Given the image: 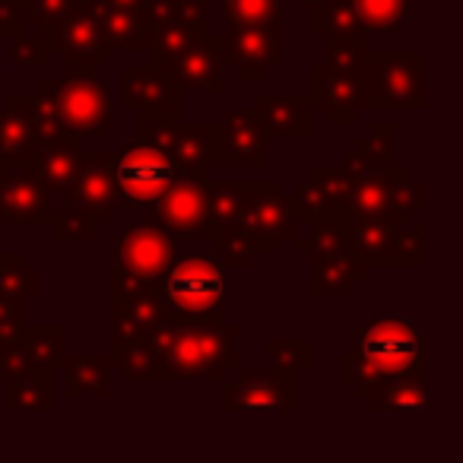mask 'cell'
<instances>
[{
	"instance_id": "cell-26",
	"label": "cell",
	"mask_w": 463,
	"mask_h": 463,
	"mask_svg": "<svg viewBox=\"0 0 463 463\" xmlns=\"http://www.w3.org/2000/svg\"><path fill=\"white\" fill-rule=\"evenodd\" d=\"M80 143L77 140H54L52 146H45L42 153L26 156V162H33L35 172H39L45 191L54 197H67L77 178V165H80Z\"/></svg>"
},
{
	"instance_id": "cell-55",
	"label": "cell",
	"mask_w": 463,
	"mask_h": 463,
	"mask_svg": "<svg viewBox=\"0 0 463 463\" xmlns=\"http://www.w3.org/2000/svg\"><path fill=\"white\" fill-rule=\"evenodd\" d=\"M10 222H14V213H10L7 197H4V191H0V225H10Z\"/></svg>"
},
{
	"instance_id": "cell-29",
	"label": "cell",
	"mask_w": 463,
	"mask_h": 463,
	"mask_svg": "<svg viewBox=\"0 0 463 463\" xmlns=\"http://www.w3.org/2000/svg\"><path fill=\"white\" fill-rule=\"evenodd\" d=\"M372 412H425L429 410V378L425 372H410L391 378L368 397Z\"/></svg>"
},
{
	"instance_id": "cell-41",
	"label": "cell",
	"mask_w": 463,
	"mask_h": 463,
	"mask_svg": "<svg viewBox=\"0 0 463 463\" xmlns=\"http://www.w3.org/2000/svg\"><path fill=\"white\" fill-rule=\"evenodd\" d=\"M248 181H210L206 187V232L239 222Z\"/></svg>"
},
{
	"instance_id": "cell-21",
	"label": "cell",
	"mask_w": 463,
	"mask_h": 463,
	"mask_svg": "<svg viewBox=\"0 0 463 463\" xmlns=\"http://www.w3.org/2000/svg\"><path fill=\"white\" fill-rule=\"evenodd\" d=\"M175 317L162 298L159 286L143 296L130 298H109V340H149L162 324Z\"/></svg>"
},
{
	"instance_id": "cell-31",
	"label": "cell",
	"mask_w": 463,
	"mask_h": 463,
	"mask_svg": "<svg viewBox=\"0 0 463 463\" xmlns=\"http://www.w3.org/2000/svg\"><path fill=\"white\" fill-rule=\"evenodd\" d=\"M206 245H210V254L225 267V270H248V267L258 260V245H254L251 232L241 222L222 225V229H210L206 232Z\"/></svg>"
},
{
	"instance_id": "cell-38",
	"label": "cell",
	"mask_w": 463,
	"mask_h": 463,
	"mask_svg": "<svg viewBox=\"0 0 463 463\" xmlns=\"http://www.w3.org/2000/svg\"><path fill=\"white\" fill-rule=\"evenodd\" d=\"M397 124L393 121H372L362 137H355L353 153L365 159L372 168H397Z\"/></svg>"
},
{
	"instance_id": "cell-7",
	"label": "cell",
	"mask_w": 463,
	"mask_h": 463,
	"mask_svg": "<svg viewBox=\"0 0 463 463\" xmlns=\"http://www.w3.org/2000/svg\"><path fill=\"white\" fill-rule=\"evenodd\" d=\"M425 77H429L425 52H372L368 67L362 71L368 109L422 111L429 102Z\"/></svg>"
},
{
	"instance_id": "cell-12",
	"label": "cell",
	"mask_w": 463,
	"mask_h": 463,
	"mask_svg": "<svg viewBox=\"0 0 463 463\" xmlns=\"http://www.w3.org/2000/svg\"><path fill=\"white\" fill-rule=\"evenodd\" d=\"M222 42L219 35L194 42L181 54L165 61H153L168 83L178 92H210V96H222L225 80H222Z\"/></svg>"
},
{
	"instance_id": "cell-30",
	"label": "cell",
	"mask_w": 463,
	"mask_h": 463,
	"mask_svg": "<svg viewBox=\"0 0 463 463\" xmlns=\"http://www.w3.org/2000/svg\"><path fill=\"white\" fill-rule=\"evenodd\" d=\"M64 374H67V387L64 393L71 400L77 397H99L105 400L111 393V362L109 355L99 353H73L64 362Z\"/></svg>"
},
{
	"instance_id": "cell-52",
	"label": "cell",
	"mask_w": 463,
	"mask_h": 463,
	"mask_svg": "<svg viewBox=\"0 0 463 463\" xmlns=\"http://www.w3.org/2000/svg\"><path fill=\"white\" fill-rule=\"evenodd\" d=\"M29 26L26 0H0V39L14 42Z\"/></svg>"
},
{
	"instance_id": "cell-25",
	"label": "cell",
	"mask_w": 463,
	"mask_h": 463,
	"mask_svg": "<svg viewBox=\"0 0 463 463\" xmlns=\"http://www.w3.org/2000/svg\"><path fill=\"white\" fill-rule=\"evenodd\" d=\"M92 10H96L102 35L111 48H118V52H146L149 54L156 29L146 26L140 16L130 14V10L115 7V4H105V0H92Z\"/></svg>"
},
{
	"instance_id": "cell-42",
	"label": "cell",
	"mask_w": 463,
	"mask_h": 463,
	"mask_svg": "<svg viewBox=\"0 0 463 463\" xmlns=\"http://www.w3.org/2000/svg\"><path fill=\"white\" fill-rule=\"evenodd\" d=\"M48 235L54 241H92L99 235V219L90 206H80V203H64L52 213L48 219Z\"/></svg>"
},
{
	"instance_id": "cell-4",
	"label": "cell",
	"mask_w": 463,
	"mask_h": 463,
	"mask_svg": "<svg viewBox=\"0 0 463 463\" xmlns=\"http://www.w3.org/2000/svg\"><path fill=\"white\" fill-rule=\"evenodd\" d=\"M425 241L429 232L412 216H349V251L368 273L378 267H425Z\"/></svg>"
},
{
	"instance_id": "cell-11",
	"label": "cell",
	"mask_w": 463,
	"mask_h": 463,
	"mask_svg": "<svg viewBox=\"0 0 463 463\" xmlns=\"http://www.w3.org/2000/svg\"><path fill=\"white\" fill-rule=\"evenodd\" d=\"M58 54H64L67 77L96 73L111 64V45L102 35L92 0H80V7L58 26Z\"/></svg>"
},
{
	"instance_id": "cell-24",
	"label": "cell",
	"mask_w": 463,
	"mask_h": 463,
	"mask_svg": "<svg viewBox=\"0 0 463 463\" xmlns=\"http://www.w3.org/2000/svg\"><path fill=\"white\" fill-rule=\"evenodd\" d=\"M311 264V298H324V296H343V298H353L359 283H365L372 273L365 270L359 258H355L349 248L334 254H324L317 260H308Z\"/></svg>"
},
{
	"instance_id": "cell-44",
	"label": "cell",
	"mask_w": 463,
	"mask_h": 463,
	"mask_svg": "<svg viewBox=\"0 0 463 463\" xmlns=\"http://www.w3.org/2000/svg\"><path fill=\"white\" fill-rule=\"evenodd\" d=\"M7 102L16 105V109L23 111V118H26L29 134H33V153H42V149L52 146L54 140H64L54 115L33 96V92H10Z\"/></svg>"
},
{
	"instance_id": "cell-10",
	"label": "cell",
	"mask_w": 463,
	"mask_h": 463,
	"mask_svg": "<svg viewBox=\"0 0 463 463\" xmlns=\"http://www.w3.org/2000/svg\"><path fill=\"white\" fill-rule=\"evenodd\" d=\"M298 387L296 374L283 368H239L235 378L222 384V410L225 412H296Z\"/></svg>"
},
{
	"instance_id": "cell-46",
	"label": "cell",
	"mask_w": 463,
	"mask_h": 463,
	"mask_svg": "<svg viewBox=\"0 0 463 463\" xmlns=\"http://www.w3.org/2000/svg\"><path fill=\"white\" fill-rule=\"evenodd\" d=\"M372 35H336V39H324V64L343 73H362L372 58Z\"/></svg>"
},
{
	"instance_id": "cell-37",
	"label": "cell",
	"mask_w": 463,
	"mask_h": 463,
	"mask_svg": "<svg viewBox=\"0 0 463 463\" xmlns=\"http://www.w3.org/2000/svg\"><path fill=\"white\" fill-rule=\"evenodd\" d=\"M23 343L33 349L35 362L45 372H64L67 362V327L64 324H26L23 330Z\"/></svg>"
},
{
	"instance_id": "cell-6",
	"label": "cell",
	"mask_w": 463,
	"mask_h": 463,
	"mask_svg": "<svg viewBox=\"0 0 463 463\" xmlns=\"http://www.w3.org/2000/svg\"><path fill=\"white\" fill-rule=\"evenodd\" d=\"M115 178H118V210L143 213L156 210L159 200L168 194V187L181 178V168L165 149L128 137L115 159Z\"/></svg>"
},
{
	"instance_id": "cell-39",
	"label": "cell",
	"mask_w": 463,
	"mask_h": 463,
	"mask_svg": "<svg viewBox=\"0 0 463 463\" xmlns=\"http://www.w3.org/2000/svg\"><path fill=\"white\" fill-rule=\"evenodd\" d=\"M229 29H283L279 0H222Z\"/></svg>"
},
{
	"instance_id": "cell-50",
	"label": "cell",
	"mask_w": 463,
	"mask_h": 463,
	"mask_svg": "<svg viewBox=\"0 0 463 463\" xmlns=\"http://www.w3.org/2000/svg\"><path fill=\"white\" fill-rule=\"evenodd\" d=\"M23 330H26V324H23V302L20 298L0 296V349L23 343Z\"/></svg>"
},
{
	"instance_id": "cell-28",
	"label": "cell",
	"mask_w": 463,
	"mask_h": 463,
	"mask_svg": "<svg viewBox=\"0 0 463 463\" xmlns=\"http://www.w3.org/2000/svg\"><path fill=\"white\" fill-rule=\"evenodd\" d=\"M109 362L111 372H118V378L124 384H137V381H153V384H165V372L159 365L153 343L149 340H109Z\"/></svg>"
},
{
	"instance_id": "cell-2",
	"label": "cell",
	"mask_w": 463,
	"mask_h": 463,
	"mask_svg": "<svg viewBox=\"0 0 463 463\" xmlns=\"http://www.w3.org/2000/svg\"><path fill=\"white\" fill-rule=\"evenodd\" d=\"M239 324H229L225 315L216 317H168L153 336L156 355L165 372V381H213V384H225L232 372H239Z\"/></svg>"
},
{
	"instance_id": "cell-45",
	"label": "cell",
	"mask_w": 463,
	"mask_h": 463,
	"mask_svg": "<svg viewBox=\"0 0 463 463\" xmlns=\"http://www.w3.org/2000/svg\"><path fill=\"white\" fill-rule=\"evenodd\" d=\"M0 296L20 302L39 296V270L26 264L20 251H0Z\"/></svg>"
},
{
	"instance_id": "cell-34",
	"label": "cell",
	"mask_w": 463,
	"mask_h": 463,
	"mask_svg": "<svg viewBox=\"0 0 463 463\" xmlns=\"http://www.w3.org/2000/svg\"><path fill=\"white\" fill-rule=\"evenodd\" d=\"M308 35L311 39H336V35H365L355 10V0H327L324 7L308 14Z\"/></svg>"
},
{
	"instance_id": "cell-27",
	"label": "cell",
	"mask_w": 463,
	"mask_h": 463,
	"mask_svg": "<svg viewBox=\"0 0 463 463\" xmlns=\"http://www.w3.org/2000/svg\"><path fill=\"white\" fill-rule=\"evenodd\" d=\"M343 213L353 219H381V216H403L393 210V168H378L365 178L355 181L349 191Z\"/></svg>"
},
{
	"instance_id": "cell-53",
	"label": "cell",
	"mask_w": 463,
	"mask_h": 463,
	"mask_svg": "<svg viewBox=\"0 0 463 463\" xmlns=\"http://www.w3.org/2000/svg\"><path fill=\"white\" fill-rule=\"evenodd\" d=\"M105 4H115V7H121V10H130V14H137L146 26H153V29H159L162 23H168L165 4H162V0H105Z\"/></svg>"
},
{
	"instance_id": "cell-36",
	"label": "cell",
	"mask_w": 463,
	"mask_h": 463,
	"mask_svg": "<svg viewBox=\"0 0 463 463\" xmlns=\"http://www.w3.org/2000/svg\"><path fill=\"white\" fill-rule=\"evenodd\" d=\"M210 35H213L210 20H168L156 29L153 45H149V58L153 61L175 58V54H181L184 48H191L194 42L210 39Z\"/></svg>"
},
{
	"instance_id": "cell-20",
	"label": "cell",
	"mask_w": 463,
	"mask_h": 463,
	"mask_svg": "<svg viewBox=\"0 0 463 463\" xmlns=\"http://www.w3.org/2000/svg\"><path fill=\"white\" fill-rule=\"evenodd\" d=\"M251 115L267 140H308L315 134V105L308 96L258 92L251 99Z\"/></svg>"
},
{
	"instance_id": "cell-56",
	"label": "cell",
	"mask_w": 463,
	"mask_h": 463,
	"mask_svg": "<svg viewBox=\"0 0 463 463\" xmlns=\"http://www.w3.org/2000/svg\"><path fill=\"white\" fill-rule=\"evenodd\" d=\"M298 4H302V7H305V10H308V14H311V10L324 7V4H327V0H298Z\"/></svg>"
},
{
	"instance_id": "cell-35",
	"label": "cell",
	"mask_w": 463,
	"mask_h": 463,
	"mask_svg": "<svg viewBox=\"0 0 463 463\" xmlns=\"http://www.w3.org/2000/svg\"><path fill=\"white\" fill-rule=\"evenodd\" d=\"M349 248V216L346 213H334L327 219H317L308 225V239H296V251L308 260H317L324 254H334Z\"/></svg>"
},
{
	"instance_id": "cell-49",
	"label": "cell",
	"mask_w": 463,
	"mask_h": 463,
	"mask_svg": "<svg viewBox=\"0 0 463 463\" xmlns=\"http://www.w3.org/2000/svg\"><path fill=\"white\" fill-rule=\"evenodd\" d=\"M35 368H42V365L35 362L33 349H29L26 343H16V346L0 349V384L4 387L14 384V381H20V378H26V374H33Z\"/></svg>"
},
{
	"instance_id": "cell-54",
	"label": "cell",
	"mask_w": 463,
	"mask_h": 463,
	"mask_svg": "<svg viewBox=\"0 0 463 463\" xmlns=\"http://www.w3.org/2000/svg\"><path fill=\"white\" fill-rule=\"evenodd\" d=\"M168 20H206L210 0H162Z\"/></svg>"
},
{
	"instance_id": "cell-19",
	"label": "cell",
	"mask_w": 463,
	"mask_h": 463,
	"mask_svg": "<svg viewBox=\"0 0 463 463\" xmlns=\"http://www.w3.org/2000/svg\"><path fill=\"white\" fill-rule=\"evenodd\" d=\"M115 159L118 153H83L77 165L71 194L64 203L90 206L96 213L99 225L111 222V213L118 210V178H115Z\"/></svg>"
},
{
	"instance_id": "cell-48",
	"label": "cell",
	"mask_w": 463,
	"mask_h": 463,
	"mask_svg": "<svg viewBox=\"0 0 463 463\" xmlns=\"http://www.w3.org/2000/svg\"><path fill=\"white\" fill-rule=\"evenodd\" d=\"M267 355H270L273 368L283 372H308L311 368V340H270L267 343Z\"/></svg>"
},
{
	"instance_id": "cell-14",
	"label": "cell",
	"mask_w": 463,
	"mask_h": 463,
	"mask_svg": "<svg viewBox=\"0 0 463 463\" xmlns=\"http://www.w3.org/2000/svg\"><path fill=\"white\" fill-rule=\"evenodd\" d=\"M308 99L327 124H353L359 109H368L362 73H343L327 64L308 71Z\"/></svg>"
},
{
	"instance_id": "cell-47",
	"label": "cell",
	"mask_w": 463,
	"mask_h": 463,
	"mask_svg": "<svg viewBox=\"0 0 463 463\" xmlns=\"http://www.w3.org/2000/svg\"><path fill=\"white\" fill-rule=\"evenodd\" d=\"M393 210L412 219L425 210V181H419L406 165L393 168Z\"/></svg>"
},
{
	"instance_id": "cell-40",
	"label": "cell",
	"mask_w": 463,
	"mask_h": 463,
	"mask_svg": "<svg viewBox=\"0 0 463 463\" xmlns=\"http://www.w3.org/2000/svg\"><path fill=\"white\" fill-rule=\"evenodd\" d=\"M10 410H26V412H52L54 410V393H52V372L35 368L33 374L14 381L4 387Z\"/></svg>"
},
{
	"instance_id": "cell-5",
	"label": "cell",
	"mask_w": 463,
	"mask_h": 463,
	"mask_svg": "<svg viewBox=\"0 0 463 463\" xmlns=\"http://www.w3.org/2000/svg\"><path fill=\"white\" fill-rule=\"evenodd\" d=\"M156 286L175 317L197 321L225 315V267L213 254H178Z\"/></svg>"
},
{
	"instance_id": "cell-1",
	"label": "cell",
	"mask_w": 463,
	"mask_h": 463,
	"mask_svg": "<svg viewBox=\"0 0 463 463\" xmlns=\"http://www.w3.org/2000/svg\"><path fill=\"white\" fill-rule=\"evenodd\" d=\"M425 327L410 311H374L353 327V353L340 355V381L368 400L384 381L425 372Z\"/></svg>"
},
{
	"instance_id": "cell-16",
	"label": "cell",
	"mask_w": 463,
	"mask_h": 463,
	"mask_svg": "<svg viewBox=\"0 0 463 463\" xmlns=\"http://www.w3.org/2000/svg\"><path fill=\"white\" fill-rule=\"evenodd\" d=\"M121 105L137 118H181V92L153 61L121 67Z\"/></svg>"
},
{
	"instance_id": "cell-18",
	"label": "cell",
	"mask_w": 463,
	"mask_h": 463,
	"mask_svg": "<svg viewBox=\"0 0 463 463\" xmlns=\"http://www.w3.org/2000/svg\"><path fill=\"white\" fill-rule=\"evenodd\" d=\"M206 187H210L206 178L181 175L153 210V219L181 241H206Z\"/></svg>"
},
{
	"instance_id": "cell-17",
	"label": "cell",
	"mask_w": 463,
	"mask_h": 463,
	"mask_svg": "<svg viewBox=\"0 0 463 463\" xmlns=\"http://www.w3.org/2000/svg\"><path fill=\"white\" fill-rule=\"evenodd\" d=\"M355 181L359 178H355L343 162L311 168L308 181H302V184L296 187V194H292L298 225H311V222H317V219H327V216H334V213H340L349 191L355 187Z\"/></svg>"
},
{
	"instance_id": "cell-8",
	"label": "cell",
	"mask_w": 463,
	"mask_h": 463,
	"mask_svg": "<svg viewBox=\"0 0 463 463\" xmlns=\"http://www.w3.org/2000/svg\"><path fill=\"white\" fill-rule=\"evenodd\" d=\"M178 239L172 232L156 222V219H143V222L124 225L111 239L109 270L159 283L168 273V267L178 260Z\"/></svg>"
},
{
	"instance_id": "cell-51",
	"label": "cell",
	"mask_w": 463,
	"mask_h": 463,
	"mask_svg": "<svg viewBox=\"0 0 463 463\" xmlns=\"http://www.w3.org/2000/svg\"><path fill=\"white\" fill-rule=\"evenodd\" d=\"M77 7L80 0H26L29 23H52V26H61Z\"/></svg>"
},
{
	"instance_id": "cell-13",
	"label": "cell",
	"mask_w": 463,
	"mask_h": 463,
	"mask_svg": "<svg viewBox=\"0 0 463 463\" xmlns=\"http://www.w3.org/2000/svg\"><path fill=\"white\" fill-rule=\"evenodd\" d=\"M222 61L235 67L241 83H260L283 64V29H229Z\"/></svg>"
},
{
	"instance_id": "cell-3",
	"label": "cell",
	"mask_w": 463,
	"mask_h": 463,
	"mask_svg": "<svg viewBox=\"0 0 463 463\" xmlns=\"http://www.w3.org/2000/svg\"><path fill=\"white\" fill-rule=\"evenodd\" d=\"M33 96L54 115L64 140L83 143L86 137H111V92L96 73H73L64 80H39Z\"/></svg>"
},
{
	"instance_id": "cell-23",
	"label": "cell",
	"mask_w": 463,
	"mask_h": 463,
	"mask_svg": "<svg viewBox=\"0 0 463 463\" xmlns=\"http://www.w3.org/2000/svg\"><path fill=\"white\" fill-rule=\"evenodd\" d=\"M216 128L213 121H178L175 124L172 143H168V156L181 175L191 178L213 181V168H216Z\"/></svg>"
},
{
	"instance_id": "cell-32",
	"label": "cell",
	"mask_w": 463,
	"mask_h": 463,
	"mask_svg": "<svg viewBox=\"0 0 463 463\" xmlns=\"http://www.w3.org/2000/svg\"><path fill=\"white\" fill-rule=\"evenodd\" d=\"M365 35L397 39L400 29L412 23V0H355Z\"/></svg>"
},
{
	"instance_id": "cell-15",
	"label": "cell",
	"mask_w": 463,
	"mask_h": 463,
	"mask_svg": "<svg viewBox=\"0 0 463 463\" xmlns=\"http://www.w3.org/2000/svg\"><path fill=\"white\" fill-rule=\"evenodd\" d=\"M267 143L251 109H229L216 128V168H267Z\"/></svg>"
},
{
	"instance_id": "cell-43",
	"label": "cell",
	"mask_w": 463,
	"mask_h": 463,
	"mask_svg": "<svg viewBox=\"0 0 463 463\" xmlns=\"http://www.w3.org/2000/svg\"><path fill=\"white\" fill-rule=\"evenodd\" d=\"M26 156H33V134L16 105H4L0 109V162L4 165H16Z\"/></svg>"
},
{
	"instance_id": "cell-33",
	"label": "cell",
	"mask_w": 463,
	"mask_h": 463,
	"mask_svg": "<svg viewBox=\"0 0 463 463\" xmlns=\"http://www.w3.org/2000/svg\"><path fill=\"white\" fill-rule=\"evenodd\" d=\"M16 67H48L58 54V26L52 23H29L26 33L16 35L7 48Z\"/></svg>"
},
{
	"instance_id": "cell-9",
	"label": "cell",
	"mask_w": 463,
	"mask_h": 463,
	"mask_svg": "<svg viewBox=\"0 0 463 463\" xmlns=\"http://www.w3.org/2000/svg\"><path fill=\"white\" fill-rule=\"evenodd\" d=\"M239 222L251 232L260 254H277L283 251V245L298 239V216L292 194H286L277 181H248Z\"/></svg>"
},
{
	"instance_id": "cell-22",
	"label": "cell",
	"mask_w": 463,
	"mask_h": 463,
	"mask_svg": "<svg viewBox=\"0 0 463 463\" xmlns=\"http://www.w3.org/2000/svg\"><path fill=\"white\" fill-rule=\"evenodd\" d=\"M0 191L7 197L10 213H14V222H45L52 219V194L45 191L39 172H35L33 162H16V165H4L0 162Z\"/></svg>"
}]
</instances>
